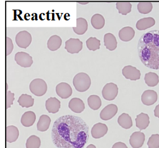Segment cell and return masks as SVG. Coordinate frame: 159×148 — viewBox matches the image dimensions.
Here are the masks:
<instances>
[{"instance_id":"6da1fadb","label":"cell","mask_w":159,"mask_h":148,"mask_svg":"<svg viewBox=\"0 0 159 148\" xmlns=\"http://www.w3.org/2000/svg\"><path fill=\"white\" fill-rule=\"evenodd\" d=\"M89 129L86 123L78 116H61L52 127V141L58 148H83L89 138Z\"/></svg>"},{"instance_id":"7a4b0ae2","label":"cell","mask_w":159,"mask_h":148,"mask_svg":"<svg viewBox=\"0 0 159 148\" xmlns=\"http://www.w3.org/2000/svg\"><path fill=\"white\" fill-rule=\"evenodd\" d=\"M140 61L147 68L159 69V31L152 30L141 36L138 44Z\"/></svg>"},{"instance_id":"3957f363","label":"cell","mask_w":159,"mask_h":148,"mask_svg":"<svg viewBox=\"0 0 159 148\" xmlns=\"http://www.w3.org/2000/svg\"><path fill=\"white\" fill-rule=\"evenodd\" d=\"M91 84V78L89 76L85 73H79L74 77V86L79 92H84L87 91L90 87Z\"/></svg>"},{"instance_id":"277c9868","label":"cell","mask_w":159,"mask_h":148,"mask_svg":"<svg viewBox=\"0 0 159 148\" xmlns=\"http://www.w3.org/2000/svg\"><path fill=\"white\" fill-rule=\"evenodd\" d=\"M47 85L41 78H36L30 84V90L33 94L38 97H42L47 91Z\"/></svg>"},{"instance_id":"5b68a950","label":"cell","mask_w":159,"mask_h":148,"mask_svg":"<svg viewBox=\"0 0 159 148\" xmlns=\"http://www.w3.org/2000/svg\"><path fill=\"white\" fill-rule=\"evenodd\" d=\"M32 42V36L27 31H22L17 34L16 36V42L17 45L22 49H27Z\"/></svg>"},{"instance_id":"8992f818","label":"cell","mask_w":159,"mask_h":148,"mask_svg":"<svg viewBox=\"0 0 159 148\" xmlns=\"http://www.w3.org/2000/svg\"><path fill=\"white\" fill-rule=\"evenodd\" d=\"M118 89L117 85L114 83L106 84L102 90V97L107 100H113L117 96Z\"/></svg>"},{"instance_id":"52a82bcc","label":"cell","mask_w":159,"mask_h":148,"mask_svg":"<svg viewBox=\"0 0 159 148\" xmlns=\"http://www.w3.org/2000/svg\"><path fill=\"white\" fill-rule=\"evenodd\" d=\"M15 60L17 64L23 68H29L33 64L32 57L25 52H17L15 55Z\"/></svg>"},{"instance_id":"ba28073f","label":"cell","mask_w":159,"mask_h":148,"mask_svg":"<svg viewBox=\"0 0 159 148\" xmlns=\"http://www.w3.org/2000/svg\"><path fill=\"white\" fill-rule=\"evenodd\" d=\"M65 49L71 53H78L83 49V43L79 39L70 38L65 42Z\"/></svg>"},{"instance_id":"9c48e42d","label":"cell","mask_w":159,"mask_h":148,"mask_svg":"<svg viewBox=\"0 0 159 148\" xmlns=\"http://www.w3.org/2000/svg\"><path fill=\"white\" fill-rule=\"evenodd\" d=\"M56 93L62 99H67L72 95L73 90L69 84L61 82L58 84L56 87Z\"/></svg>"},{"instance_id":"30bf717a","label":"cell","mask_w":159,"mask_h":148,"mask_svg":"<svg viewBox=\"0 0 159 148\" xmlns=\"http://www.w3.org/2000/svg\"><path fill=\"white\" fill-rule=\"evenodd\" d=\"M118 107L116 104H111L105 107L100 113V118L103 120H108L113 118L117 114Z\"/></svg>"},{"instance_id":"8fae6325","label":"cell","mask_w":159,"mask_h":148,"mask_svg":"<svg viewBox=\"0 0 159 148\" xmlns=\"http://www.w3.org/2000/svg\"><path fill=\"white\" fill-rule=\"evenodd\" d=\"M122 74L125 77L131 81H136L140 79V72L139 70L131 65L125 67L122 69Z\"/></svg>"},{"instance_id":"7c38bea8","label":"cell","mask_w":159,"mask_h":148,"mask_svg":"<svg viewBox=\"0 0 159 148\" xmlns=\"http://www.w3.org/2000/svg\"><path fill=\"white\" fill-rule=\"evenodd\" d=\"M157 99V94L154 90H146L142 95V102L146 106H151L155 104Z\"/></svg>"},{"instance_id":"4fadbf2b","label":"cell","mask_w":159,"mask_h":148,"mask_svg":"<svg viewBox=\"0 0 159 148\" xmlns=\"http://www.w3.org/2000/svg\"><path fill=\"white\" fill-rule=\"evenodd\" d=\"M145 141V135L143 132H135L131 135L129 142L133 148H140Z\"/></svg>"},{"instance_id":"5bb4252c","label":"cell","mask_w":159,"mask_h":148,"mask_svg":"<svg viewBox=\"0 0 159 148\" xmlns=\"http://www.w3.org/2000/svg\"><path fill=\"white\" fill-rule=\"evenodd\" d=\"M108 127L105 124L99 123L93 126L91 129V135L93 138L98 139L102 137L107 133Z\"/></svg>"},{"instance_id":"9a60e30c","label":"cell","mask_w":159,"mask_h":148,"mask_svg":"<svg viewBox=\"0 0 159 148\" xmlns=\"http://www.w3.org/2000/svg\"><path fill=\"white\" fill-rule=\"evenodd\" d=\"M60 107V101L55 97H51L45 102V107L49 113H58Z\"/></svg>"},{"instance_id":"2e32d148","label":"cell","mask_w":159,"mask_h":148,"mask_svg":"<svg viewBox=\"0 0 159 148\" xmlns=\"http://www.w3.org/2000/svg\"><path fill=\"white\" fill-rule=\"evenodd\" d=\"M69 107L74 113H82L85 109V105L83 100L78 98H74L70 100Z\"/></svg>"},{"instance_id":"e0dca14e","label":"cell","mask_w":159,"mask_h":148,"mask_svg":"<svg viewBox=\"0 0 159 148\" xmlns=\"http://www.w3.org/2000/svg\"><path fill=\"white\" fill-rule=\"evenodd\" d=\"M136 126L140 130L146 129L150 124V117L144 113H140L135 119Z\"/></svg>"},{"instance_id":"ac0fdd59","label":"cell","mask_w":159,"mask_h":148,"mask_svg":"<svg viewBox=\"0 0 159 148\" xmlns=\"http://www.w3.org/2000/svg\"><path fill=\"white\" fill-rule=\"evenodd\" d=\"M119 38L122 41L129 42L134 38L135 31L131 27H125L120 30L119 31Z\"/></svg>"},{"instance_id":"d6986e66","label":"cell","mask_w":159,"mask_h":148,"mask_svg":"<svg viewBox=\"0 0 159 148\" xmlns=\"http://www.w3.org/2000/svg\"><path fill=\"white\" fill-rule=\"evenodd\" d=\"M74 32L80 35L85 34L88 29V23L86 19L83 18H78L76 19V26L73 27Z\"/></svg>"},{"instance_id":"ffe728a7","label":"cell","mask_w":159,"mask_h":148,"mask_svg":"<svg viewBox=\"0 0 159 148\" xmlns=\"http://www.w3.org/2000/svg\"><path fill=\"white\" fill-rule=\"evenodd\" d=\"M19 137V130L16 126H7L6 129L7 141L11 143L16 141Z\"/></svg>"},{"instance_id":"44dd1931","label":"cell","mask_w":159,"mask_h":148,"mask_svg":"<svg viewBox=\"0 0 159 148\" xmlns=\"http://www.w3.org/2000/svg\"><path fill=\"white\" fill-rule=\"evenodd\" d=\"M155 21L152 17L144 18L140 19L137 22L136 27L138 30L142 31L152 27L155 25Z\"/></svg>"},{"instance_id":"7402d4cb","label":"cell","mask_w":159,"mask_h":148,"mask_svg":"<svg viewBox=\"0 0 159 148\" xmlns=\"http://www.w3.org/2000/svg\"><path fill=\"white\" fill-rule=\"evenodd\" d=\"M104 45L109 51H114L117 48V42L115 36L111 33L106 34L104 37Z\"/></svg>"},{"instance_id":"603a6c76","label":"cell","mask_w":159,"mask_h":148,"mask_svg":"<svg viewBox=\"0 0 159 148\" xmlns=\"http://www.w3.org/2000/svg\"><path fill=\"white\" fill-rule=\"evenodd\" d=\"M36 120V115L32 111H27L23 115L20 122L23 126L25 127H30L33 126Z\"/></svg>"},{"instance_id":"cb8c5ba5","label":"cell","mask_w":159,"mask_h":148,"mask_svg":"<svg viewBox=\"0 0 159 148\" xmlns=\"http://www.w3.org/2000/svg\"><path fill=\"white\" fill-rule=\"evenodd\" d=\"M51 120L47 115H42L40 117L37 124V129L40 132H45L48 130L51 124Z\"/></svg>"},{"instance_id":"d4e9b609","label":"cell","mask_w":159,"mask_h":148,"mask_svg":"<svg viewBox=\"0 0 159 148\" xmlns=\"http://www.w3.org/2000/svg\"><path fill=\"white\" fill-rule=\"evenodd\" d=\"M62 44V39L59 36L54 35L52 36L48 39L47 46L49 50L52 51H55L60 48Z\"/></svg>"},{"instance_id":"484cf974","label":"cell","mask_w":159,"mask_h":148,"mask_svg":"<svg viewBox=\"0 0 159 148\" xmlns=\"http://www.w3.org/2000/svg\"><path fill=\"white\" fill-rule=\"evenodd\" d=\"M118 123L119 125L123 128L128 129L133 126V121L130 116L127 113H123L119 116L118 119Z\"/></svg>"},{"instance_id":"4316f807","label":"cell","mask_w":159,"mask_h":148,"mask_svg":"<svg viewBox=\"0 0 159 148\" xmlns=\"http://www.w3.org/2000/svg\"><path fill=\"white\" fill-rule=\"evenodd\" d=\"M18 102L22 107L29 108L33 106L34 104V99L30 95L23 94L19 97Z\"/></svg>"},{"instance_id":"83f0119b","label":"cell","mask_w":159,"mask_h":148,"mask_svg":"<svg viewBox=\"0 0 159 148\" xmlns=\"http://www.w3.org/2000/svg\"><path fill=\"white\" fill-rule=\"evenodd\" d=\"M91 24L95 29H102L105 25V20L104 16L99 14H96L92 16Z\"/></svg>"},{"instance_id":"f1b7e54d","label":"cell","mask_w":159,"mask_h":148,"mask_svg":"<svg viewBox=\"0 0 159 148\" xmlns=\"http://www.w3.org/2000/svg\"><path fill=\"white\" fill-rule=\"evenodd\" d=\"M144 81L146 84L150 87H154L156 86L159 82L158 75L155 73L149 72L145 75Z\"/></svg>"},{"instance_id":"f546056e","label":"cell","mask_w":159,"mask_h":148,"mask_svg":"<svg viewBox=\"0 0 159 148\" xmlns=\"http://www.w3.org/2000/svg\"><path fill=\"white\" fill-rule=\"evenodd\" d=\"M87 102L89 107L93 110L99 109L102 106L101 99L96 95H90L87 99Z\"/></svg>"},{"instance_id":"4dcf8cb0","label":"cell","mask_w":159,"mask_h":148,"mask_svg":"<svg viewBox=\"0 0 159 148\" xmlns=\"http://www.w3.org/2000/svg\"><path fill=\"white\" fill-rule=\"evenodd\" d=\"M132 5L128 2H118L116 3V8L120 14L122 15H127L131 11Z\"/></svg>"},{"instance_id":"1f68e13d","label":"cell","mask_w":159,"mask_h":148,"mask_svg":"<svg viewBox=\"0 0 159 148\" xmlns=\"http://www.w3.org/2000/svg\"><path fill=\"white\" fill-rule=\"evenodd\" d=\"M41 145L40 138L35 135L31 136L27 139L25 146L26 148H39Z\"/></svg>"},{"instance_id":"d6a6232c","label":"cell","mask_w":159,"mask_h":148,"mask_svg":"<svg viewBox=\"0 0 159 148\" xmlns=\"http://www.w3.org/2000/svg\"><path fill=\"white\" fill-rule=\"evenodd\" d=\"M86 45L89 50L95 51L100 49V40L95 37H90L87 40Z\"/></svg>"},{"instance_id":"836d02e7","label":"cell","mask_w":159,"mask_h":148,"mask_svg":"<svg viewBox=\"0 0 159 148\" xmlns=\"http://www.w3.org/2000/svg\"><path fill=\"white\" fill-rule=\"evenodd\" d=\"M138 10L139 13L146 14L152 10V4L149 2H141L138 4Z\"/></svg>"},{"instance_id":"e575fe53","label":"cell","mask_w":159,"mask_h":148,"mask_svg":"<svg viewBox=\"0 0 159 148\" xmlns=\"http://www.w3.org/2000/svg\"><path fill=\"white\" fill-rule=\"evenodd\" d=\"M148 148H159V135H152L147 142Z\"/></svg>"},{"instance_id":"d590c367","label":"cell","mask_w":159,"mask_h":148,"mask_svg":"<svg viewBox=\"0 0 159 148\" xmlns=\"http://www.w3.org/2000/svg\"><path fill=\"white\" fill-rule=\"evenodd\" d=\"M6 98V107L7 109H9L13 104V102L15 99L14 94L12 93L10 91H7Z\"/></svg>"},{"instance_id":"8d00e7d4","label":"cell","mask_w":159,"mask_h":148,"mask_svg":"<svg viewBox=\"0 0 159 148\" xmlns=\"http://www.w3.org/2000/svg\"><path fill=\"white\" fill-rule=\"evenodd\" d=\"M14 49L13 41L9 37L6 38V54L7 56L10 55Z\"/></svg>"},{"instance_id":"74e56055","label":"cell","mask_w":159,"mask_h":148,"mask_svg":"<svg viewBox=\"0 0 159 148\" xmlns=\"http://www.w3.org/2000/svg\"><path fill=\"white\" fill-rule=\"evenodd\" d=\"M111 148H128L127 145L122 142H118L113 145Z\"/></svg>"},{"instance_id":"f35d334b","label":"cell","mask_w":159,"mask_h":148,"mask_svg":"<svg viewBox=\"0 0 159 148\" xmlns=\"http://www.w3.org/2000/svg\"><path fill=\"white\" fill-rule=\"evenodd\" d=\"M154 114L155 116L159 118V104L155 107V109L154 110Z\"/></svg>"},{"instance_id":"ab89813d","label":"cell","mask_w":159,"mask_h":148,"mask_svg":"<svg viewBox=\"0 0 159 148\" xmlns=\"http://www.w3.org/2000/svg\"><path fill=\"white\" fill-rule=\"evenodd\" d=\"M86 148H96V147L95 145H93V144H90Z\"/></svg>"},{"instance_id":"60d3db41","label":"cell","mask_w":159,"mask_h":148,"mask_svg":"<svg viewBox=\"0 0 159 148\" xmlns=\"http://www.w3.org/2000/svg\"><path fill=\"white\" fill-rule=\"evenodd\" d=\"M79 3L80 4H87L89 3V2H79Z\"/></svg>"}]
</instances>
